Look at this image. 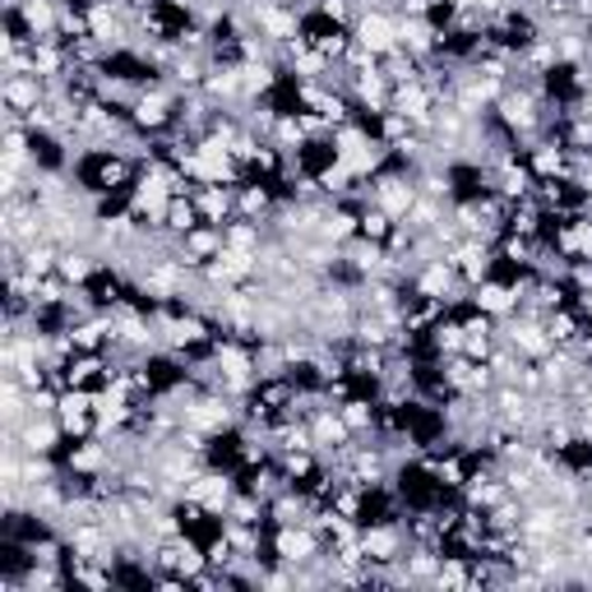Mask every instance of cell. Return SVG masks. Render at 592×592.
Returning a JSON list of instances; mask_svg holds the SVG:
<instances>
[{
    "label": "cell",
    "instance_id": "obj_18",
    "mask_svg": "<svg viewBox=\"0 0 592 592\" xmlns=\"http://www.w3.org/2000/svg\"><path fill=\"white\" fill-rule=\"evenodd\" d=\"M431 348H435L444 361L459 357V352H463V320H454V315L444 310V315L431 324Z\"/></svg>",
    "mask_w": 592,
    "mask_h": 592
},
{
    "label": "cell",
    "instance_id": "obj_7",
    "mask_svg": "<svg viewBox=\"0 0 592 592\" xmlns=\"http://www.w3.org/2000/svg\"><path fill=\"white\" fill-rule=\"evenodd\" d=\"M66 440V427L56 412H28L19 421V444L23 454H56V444Z\"/></svg>",
    "mask_w": 592,
    "mask_h": 592
},
{
    "label": "cell",
    "instance_id": "obj_15",
    "mask_svg": "<svg viewBox=\"0 0 592 592\" xmlns=\"http://www.w3.org/2000/svg\"><path fill=\"white\" fill-rule=\"evenodd\" d=\"M338 412H343V421L352 427V435H371V431H380V403L361 399V393H352L348 403H338Z\"/></svg>",
    "mask_w": 592,
    "mask_h": 592
},
{
    "label": "cell",
    "instance_id": "obj_3",
    "mask_svg": "<svg viewBox=\"0 0 592 592\" xmlns=\"http://www.w3.org/2000/svg\"><path fill=\"white\" fill-rule=\"evenodd\" d=\"M408 528L399 519H375V523H361V546H365V560H371L375 570H389L399 565L408 555Z\"/></svg>",
    "mask_w": 592,
    "mask_h": 592
},
{
    "label": "cell",
    "instance_id": "obj_6",
    "mask_svg": "<svg viewBox=\"0 0 592 592\" xmlns=\"http://www.w3.org/2000/svg\"><path fill=\"white\" fill-rule=\"evenodd\" d=\"M352 38L361 47H371L375 56H389L399 47V14L393 10H361L357 23H352Z\"/></svg>",
    "mask_w": 592,
    "mask_h": 592
},
{
    "label": "cell",
    "instance_id": "obj_2",
    "mask_svg": "<svg viewBox=\"0 0 592 592\" xmlns=\"http://www.w3.org/2000/svg\"><path fill=\"white\" fill-rule=\"evenodd\" d=\"M269 546H273V560H278V565L301 570V565H315L329 542H324V532H320L315 523H292V528H273Z\"/></svg>",
    "mask_w": 592,
    "mask_h": 592
},
{
    "label": "cell",
    "instance_id": "obj_11",
    "mask_svg": "<svg viewBox=\"0 0 592 592\" xmlns=\"http://www.w3.org/2000/svg\"><path fill=\"white\" fill-rule=\"evenodd\" d=\"M194 209H200V218L213 222V228H228L237 218V185H200L194 190Z\"/></svg>",
    "mask_w": 592,
    "mask_h": 592
},
{
    "label": "cell",
    "instance_id": "obj_23",
    "mask_svg": "<svg viewBox=\"0 0 592 592\" xmlns=\"http://www.w3.org/2000/svg\"><path fill=\"white\" fill-rule=\"evenodd\" d=\"M579 412H588V417H592V393H588V399L579 403Z\"/></svg>",
    "mask_w": 592,
    "mask_h": 592
},
{
    "label": "cell",
    "instance_id": "obj_17",
    "mask_svg": "<svg viewBox=\"0 0 592 592\" xmlns=\"http://www.w3.org/2000/svg\"><path fill=\"white\" fill-rule=\"evenodd\" d=\"M222 532H228V542H232V551H237L241 560H260V546H264V538H260V523H237V519H222Z\"/></svg>",
    "mask_w": 592,
    "mask_h": 592
},
{
    "label": "cell",
    "instance_id": "obj_14",
    "mask_svg": "<svg viewBox=\"0 0 592 592\" xmlns=\"http://www.w3.org/2000/svg\"><path fill=\"white\" fill-rule=\"evenodd\" d=\"M546 333H551V343H555V348H579L588 329H583V315L565 301V305H555L551 315H546Z\"/></svg>",
    "mask_w": 592,
    "mask_h": 592
},
{
    "label": "cell",
    "instance_id": "obj_19",
    "mask_svg": "<svg viewBox=\"0 0 592 592\" xmlns=\"http://www.w3.org/2000/svg\"><path fill=\"white\" fill-rule=\"evenodd\" d=\"M200 209H194V194H172V209H167V222L162 228L172 232V237H185V232H194L200 228Z\"/></svg>",
    "mask_w": 592,
    "mask_h": 592
},
{
    "label": "cell",
    "instance_id": "obj_12",
    "mask_svg": "<svg viewBox=\"0 0 592 592\" xmlns=\"http://www.w3.org/2000/svg\"><path fill=\"white\" fill-rule=\"evenodd\" d=\"M273 209H278V200H273V185H269V181H250V177H245V181L237 185V218L269 222Z\"/></svg>",
    "mask_w": 592,
    "mask_h": 592
},
{
    "label": "cell",
    "instance_id": "obj_5",
    "mask_svg": "<svg viewBox=\"0 0 592 592\" xmlns=\"http://www.w3.org/2000/svg\"><path fill=\"white\" fill-rule=\"evenodd\" d=\"M237 491H241V486L232 482V472H218V468L194 472L190 482H185V495H190V500H200L213 519H228V504H232Z\"/></svg>",
    "mask_w": 592,
    "mask_h": 592
},
{
    "label": "cell",
    "instance_id": "obj_4",
    "mask_svg": "<svg viewBox=\"0 0 592 592\" xmlns=\"http://www.w3.org/2000/svg\"><path fill=\"white\" fill-rule=\"evenodd\" d=\"M167 209H172V190H167L153 172H144V167H139V181L130 185V213L144 222V228H162Z\"/></svg>",
    "mask_w": 592,
    "mask_h": 592
},
{
    "label": "cell",
    "instance_id": "obj_9",
    "mask_svg": "<svg viewBox=\"0 0 592 592\" xmlns=\"http://www.w3.org/2000/svg\"><path fill=\"white\" fill-rule=\"evenodd\" d=\"M528 167L538 181H565L570 177V149L560 144V134L538 139V144H528Z\"/></svg>",
    "mask_w": 592,
    "mask_h": 592
},
{
    "label": "cell",
    "instance_id": "obj_22",
    "mask_svg": "<svg viewBox=\"0 0 592 592\" xmlns=\"http://www.w3.org/2000/svg\"><path fill=\"white\" fill-rule=\"evenodd\" d=\"M579 352H583V361L592 365V333H583V343H579Z\"/></svg>",
    "mask_w": 592,
    "mask_h": 592
},
{
    "label": "cell",
    "instance_id": "obj_16",
    "mask_svg": "<svg viewBox=\"0 0 592 592\" xmlns=\"http://www.w3.org/2000/svg\"><path fill=\"white\" fill-rule=\"evenodd\" d=\"M449 209H444V200H431V194H417V204L408 209V228L417 232V237H431L435 228H440V218H444Z\"/></svg>",
    "mask_w": 592,
    "mask_h": 592
},
{
    "label": "cell",
    "instance_id": "obj_21",
    "mask_svg": "<svg viewBox=\"0 0 592 592\" xmlns=\"http://www.w3.org/2000/svg\"><path fill=\"white\" fill-rule=\"evenodd\" d=\"M393 228H399V222H393L380 204H361V237H371V241H380V245H384Z\"/></svg>",
    "mask_w": 592,
    "mask_h": 592
},
{
    "label": "cell",
    "instance_id": "obj_8",
    "mask_svg": "<svg viewBox=\"0 0 592 592\" xmlns=\"http://www.w3.org/2000/svg\"><path fill=\"white\" fill-rule=\"evenodd\" d=\"M472 310H482V315H491V320H510L519 310V292H514V283H504V278L491 273L472 288Z\"/></svg>",
    "mask_w": 592,
    "mask_h": 592
},
{
    "label": "cell",
    "instance_id": "obj_13",
    "mask_svg": "<svg viewBox=\"0 0 592 592\" xmlns=\"http://www.w3.org/2000/svg\"><path fill=\"white\" fill-rule=\"evenodd\" d=\"M6 111H19V117H28V111H38L47 102V83L38 74H10L6 79Z\"/></svg>",
    "mask_w": 592,
    "mask_h": 592
},
{
    "label": "cell",
    "instance_id": "obj_1",
    "mask_svg": "<svg viewBox=\"0 0 592 592\" xmlns=\"http://www.w3.org/2000/svg\"><path fill=\"white\" fill-rule=\"evenodd\" d=\"M177 117H181V93L167 79H149L144 93H139L134 107H130V126L144 130V134L177 130Z\"/></svg>",
    "mask_w": 592,
    "mask_h": 592
},
{
    "label": "cell",
    "instance_id": "obj_20",
    "mask_svg": "<svg viewBox=\"0 0 592 592\" xmlns=\"http://www.w3.org/2000/svg\"><path fill=\"white\" fill-rule=\"evenodd\" d=\"M560 144H565L570 153H592V121L579 117V111H570L565 130H560Z\"/></svg>",
    "mask_w": 592,
    "mask_h": 592
},
{
    "label": "cell",
    "instance_id": "obj_10",
    "mask_svg": "<svg viewBox=\"0 0 592 592\" xmlns=\"http://www.w3.org/2000/svg\"><path fill=\"white\" fill-rule=\"evenodd\" d=\"M228 245V237H222V228H213V222H200L194 232H185L181 241H177V255L190 264V269H204L218 250Z\"/></svg>",
    "mask_w": 592,
    "mask_h": 592
}]
</instances>
